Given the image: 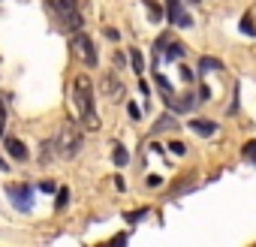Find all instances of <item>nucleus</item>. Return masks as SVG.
Returning a JSON list of instances; mask_svg holds the SVG:
<instances>
[{
    "instance_id": "obj_7",
    "label": "nucleus",
    "mask_w": 256,
    "mask_h": 247,
    "mask_svg": "<svg viewBox=\"0 0 256 247\" xmlns=\"http://www.w3.org/2000/svg\"><path fill=\"white\" fill-rule=\"evenodd\" d=\"M4 145H6V151H10V157H12V160H28V148H24V142H18V139L6 136V139H4Z\"/></svg>"
},
{
    "instance_id": "obj_16",
    "label": "nucleus",
    "mask_w": 256,
    "mask_h": 247,
    "mask_svg": "<svg viewBox=\"0 0 256 247\" xmlns=\"http://www.w3.org/2000/svg\"><path fill=\"white\" fill-rule=\"evenodd\" d=\"M169 151H172V154H178V157H184V154H187V148H184L181 142H172V145H169Z\"/></svg>"
},
{
    "instance_id": "obj_5",
    "label": "nucleus",
    "mask_w": 256,
    "mask_h": 247,
    "mask_svg": "<svg viewBox=\"0 0 256 247\" xmlns=\"http://www.w3.org/2000/svg\"><path fill=\"white\" fill-rule=\"evenodd\" d=\"M6 193L12 196V202H16V208H22V211H28V208H30V199H34V190H30L28 184H10V187H6Z\"/></svg>"
},
{
    "instance_id": "obj_14",
    "label": "nucleus",
    "mask_w": 256,
    "mask_h": 247,
    "mask_svg": "<svg viewBox=\"0 0 256 247\" xmlns=\"http://www.w3.org/2000/svg\"><path fill=\"white\" fill-rule=\"evenodd\" d=\"M4 130H6V108H4V100H0V139H4Z\"/></svg>"
},
{
    "instance_id": "obj_12",
    "label": "nucleus",
    "mask_w": 256,
    "mask_h": 247,
    "mask_svg": "<svg viewBox=\"0 0 256 247\" xmlns=\"http://www.w3.org/2000/svg\"><path fill=\"white\" fill-rule=\"evenodd\" d=\"M199 66H202V70H223V64H220V60H211V58H202Z\"/></svg>"
},
{
    "instance_id": "obj_19",
    "label": "nucleus",
    "mask_w": 256,
    "mask_h": 247,
    "mask_svg": "<svg viewBox=\"0 0 256 247\" xmlns=\"http://www.w3.org/2000/svg\"><path fill=\"white\" fill-rule=\"evenodd\" d=\"M133 54V66H136V72H142V58H139V52H130Z\"/></svg>"
},
{
    "instance_id": "obj_13",
    "label": "nucleus",
    "mask_w": 256,
    "mask_h": 247,
    "mask_svg": "<svg viewBox=\"0 0 256 247\" xmlns=\"http://www.w3.org/2000/svg\"><path fill=\"white\" fill-rule=\"evenodd\" d=\"M66 202H70V190H66V187H60V190H58V208H64Z\"/></svg>"
},
{
    "instance_id": "obj_18",
    "label": "nucleus",
    "mask_w": 256,
    "mask_h": 247,
    "mask_svg": "<svg viewBox=\"0 0 256 247\" xmlns=\"http://www.w3.org/2000/svg\"><path fill=\"white\" fill-rule=\"evenodd\" d=\"M169 124H175V120H172V118H160L154 130H169Z\"/></svg>"
},
{
    "instance_id": "obj_4",
    "label": "nucleus",
    "mask_w": 256,
    "mask_h": 247,
    "mask_svg": "<svg viewBox=\"0 0 256 247\" xmlns=\"http://www.w3.org/2000/svg\"><path fill=\"white\" fill-rule=\"evenodd\" d=\"M72 54L84 64V66H96L100 64V58H96V46H94V40L78 28L76 34H72Z\"/></svg>"
},
{
    "instance_id": "obj_6",
    "label": "nucleus",
    "mask_w": 256,
    "mask_h": 247,
    "mask_svg": "<svg viewBox=\"0 0 256 247\" xmlns=\"http://www.w3.org/2000/svg\"><path fill=\"white\" fill-rule=\"evenodd\" d=\"M166 16H169V22L172 24H178V28H190L193 24V18L184 12V4H181V0H166Z\"/></svg>"
},
{
    "instance_id": "obj_2",
    "label": "nucleus",
    "mask_w": 256,
    "mask_h": 247,
    "mask_svg": "<svg viewBox=\"0 0 256 247\" xmlns=\"http://www.w3.org/2000/svg\"><path fill=\"white\" fill-rule=\"evenodd\" d=\"M52 148L54 151H60V157H76L78 151H82V133L72 127V124H64V127H60V133L52 139Z\"/></svg>"
},
{
    "instance_id": "obj_11",
    "label": "nucleus",
    "mask_w": 256,
    "mask_h": 247,
    "mask_svg": "<svg viewBox=\"0 0 256 247\" xmlns=\"http://www.w3.org/2000/svg\"><path fill=\"white\" fill-rule=\"evenodd\" d=\"M126 160H130V154H126V148H114V163H118V166H124Z\"/></svg>"
},
{
    "instance_id": "obj_10",
    "label": "nucleus",
    "mask_w": 256,
    "mask_h": 247,
    "mask_svg": "<svg viewBox=\"0 0 256 247\" xmlns=\"http://www.w3.org/2000/svg\"><path fill=\"white\" fill-rule=\"evenodd\" d=\"M148 16H151L154 22H160V18H163V12H160V6L154 4V0H148Z\"/></svg>"
},
{
    "instance_id": "obj_17",
    "label": "nucleus",
    "mask_w": 256,
    "mask_h": 247,
    "mask_svg": "<svg viewBox=\"0 0 256 247\" xmlns=\"http://www.w3.org/2000/svg\"><path fill=\"white\" fill-rule=\"evenodd\" d=\"M241 30H244V34H250V36L256 34V30H253V22H250V16H247V18L241 22Z\"/></svg>"
},
{
    "instance_id": "obj_9",
    "label": "nucleus",
    "mask_w": 256,
    "mask_h": 247,
    "mask_svg": "<svg viewBox=\"0 0 256 247\" xmlns=\"http://www.w3.org/2000/svg\"><path fill=\"white\" fill-rule=\"evenodd\" d=\"M241 154H244V160H250V163H256V142H247V145L241 148Z\"/></svg>"
},
{
    "instance_id": "obj_1",
    "label": "nucleus",
    "mask_w": 256,
    "mask_h": 247,
    "mask_svg": "<svg viewBox=\"0 0 256 247\" xmlns=\"http://www.w3.org/2000/svg\"><path fill=\"white\" fill-rule=\"evenodd\" d=\"M72 106H76V114H78L84 130H100V114H96V102H94V82L88 76L72 78Z\"/></svg>"
},
{
    "instance_id": "obj_20",
    "label": "nucleus",
    "mask_w": 256,
    "mask_h": 247,
    "mask_svg": "<svg viewBox=\"0 0 256 247\" xmlns=\"http://www.w3.org/2000/svg\"><path fill=\"white\" fill-rule=\"evenodd\" d=\"M190 4H199V0H190Z\"/></svg>"
},
{
    "instance_id": "obj_15",
    "label": "nucleus",
    "mask_w": 256,
    "mask_h": 247,
    "mask_svg": "<svg viewBox=\"0 0 256 247\" xmlns=\"http://www.w3.org/2000/svg\"><path fill=\"white\" fill-rule=\"evenodd\" d=\"M106 90H108L112 96H118V84H114V76H106Z\"/></svg>"
},
{
    "instance_id": "obj_8",
    "label": "nucleus",
    "mask_w": 256,
    "mask_h": 247,
    "mask_svg": "<svg viewBox=\"0 0 256 247\" xmlns=\"http://www.w3.org/2000/svg\"><path fill=\"white\" fill-rule=\"evenodd\" d=\"M190 130L199 133V136H214V133H217V124H214V120H202V118H196V120H190Z\"/></svg>"
},
{
    "instance_id": "obj_3",
    "label": "nucleus",
    "mask_w": 256,
    "mask_h": 247,
    "mask_svg": "<svg viewBox=\"0 0 256 247\" xmlns=\"http://www.w3.org/2000/svg\"><path fill=\"white\" fill-rule=\"evenodd\" d=\"M48 6H54V16L66 30L82 28V12H78V0H48Z\"/></svg>"
}]
</instances>
